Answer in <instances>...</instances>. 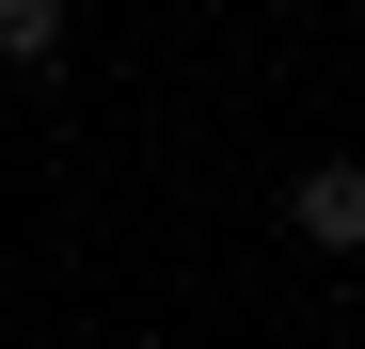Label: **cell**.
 Listing matches in <instances>:
<instances>
[{"label":"cell","mask_w":365,"mask_h":349,"mask_svg":"<svg viewBox=\"0 0 365 349\" xmlns=\"http://www.w3.org/2000/svg\"><path fill=\"white\" fill-rule=\"evenodd\" d=\"M286 239H302V254H365V159L286 174Z\"/></svg>","instance_id":"obj_1"},{"label":"cell","mask_w":365,"mask_h":349,"mask_svg":"<svg viewBox=\"0 0 365 349\" xmlns=\"http://www.w3.org/2000/svg\"><path fill=\"white\" fill-rule=\"evenodd\" d=\"M0 64H16V80L64 64V0H0Z\"/></svg>","instance_id":"obj_2"}]
</instances>
